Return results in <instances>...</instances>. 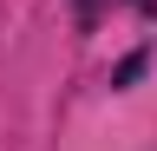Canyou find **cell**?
Segmentation results:
<instances>
[{"instance_id": "2", "label": "cell", "mask_w": 157, "mask_h": 151, "mask_svg": "<svg viewBox=\"0 0 157 151\" xmlns=\"http://www.w3.org/2000/svg\"><path fill=\"white\" fill-rule=\"evenodd\" d=\"M72 7H78V20H85V26L98 20V0H72Z\"/></svg>"}, {"instance_id": "3", "label": "cell", "mask_w": 157, "mask_h": 151, "mask_svg": "<svg viewBox=\"0 0 157 151\" xmlns=\"http://www.w3.org/2000/svg\"><path fill=\"white\" fill-rule=\"evenodd\" d=\"M131 7H137V13H157V0H131Z\"/></svg>"}, {"instance_id": "1", "label": "cell", "mask_w": 157, "mask_h": 151, "mask_svg": "<svg viewBox=\"0 0 157 151\" xmlns=\"http://www.w3.org/2000/svg\"><path fill=\"white\" fill-rule=\"evenodd\" d=\"M144 66H151L144 53H131V59H118V72H111V85H131V79H137V72H144Z\"/></svg>"}]
</instances>
